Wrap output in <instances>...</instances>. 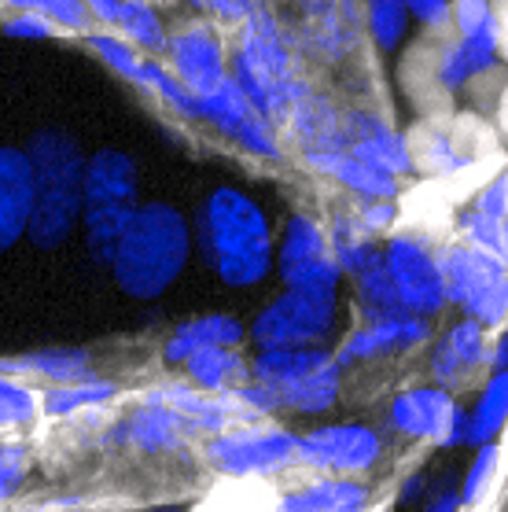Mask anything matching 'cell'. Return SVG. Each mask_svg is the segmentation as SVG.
Wrapping results in <instances>:
<instances>
[{
    "instance_id": "1",
    "label": "cell",
    "mask_w": 508,
    "mask_h": 512,
    "mask_svg": "<svg viewBox=\"0 0 508 512\" xmlns=\"http://www.w3.org/2000/svg\"><path fill=\"white\" fill-rule=\"evenodd\" d=\"M229 78L273 126H288L291 111L313 93L310 78L302 70L295 30H288L277 15L262 8L240 26L229 59Z\"/></svg>"
},
{
    "instance_id": "2",
    "label": "cell",
    "mask_w": 508,
    "mask_h": 512,
    "mask_svg": "<svg viewBox=\"0 0 508 512\" xmlns=\"http://www.w3.org/2000/svg\"><path fill=\"white\" fill-rule=\"evenodd\" d=\"M203 244L214 273L232 288H251L273 269V229L266 210L240 188H214L203 203Z\"/></svg>"
},
{
    "instance_id": "3",
    "label": "cell",
    "mask_w": 508,
    "mask_h": 512,
    "mask_svg": "<svg viewBox=\"0 0 508 512\" xmlns=\"http://www.w3.org/2000/svg\"><path fill=\"white\" fill-rule=\"evenodd\" d=\"M188 251H192V233L181 210L170 203H140L111 269L122 291H129L133 299H155L181 277V269L188 266Z\"/></svg>"
},
{
    "instance_id": "4",
    "label": "cell",
    "mask_w": 508,
    "mask_h": 512,
    "mask_svg": "<svg viewBox=\"0 0 508 512\" xmlns=\"http://www.w3.org/2000/svg\"><path fill=\"white\" fill-rule=\"evenodd\" d=\"M34 163V222L30 240L37 247H59L85 210V159L67 133H37L30 144Z\"/></svg>"
},
{
    "instance_id": "5",
    "label": "cell",
    "mask_w": 508,
    "mask_h": 512,
    "mask_svg": "<svg viewBox=\"0 0 508 512\" xmlns=\"http://www.w3.org/2000/svg\"><path fill=\"white\" fill-rule=\"evenodd\" d=\"M137 166L115 148L96 152L85 166V236L96 262H115L118 244L137 214Z\"/></svg>"
},
{
    "instance_id": "6",
    "label": "cell",
    "mask_w": 508,
    "mask_h": 512,
    "mask_svg": "<svg viewBox=\"0 0 508 512\" xmlns=\"http://www.w3.org/2000/svg\"><path fill=\"white\" fill-rule=\"evenodd\" d=\"M501 15L486 0L453 4V37L435 52V82L446 96L464 93L475 78L501 70Z\"/></svg>"
},
{
    "instance_id": "7",
    "label": "cell",
    "mask_w": 508,
    "mask_h": 512,
    "mask_svg": "<svg viewBox=\"0 0 508 512\" xmlns=\"http://www.w3.org/2000/svg\"><path fill=\"white\" fill-rule=\"evenodd\" d=\"M439 269L446 284V303L457 306L468 321L486 332L508 328V262L475 251L468 244H442Z\"/></svg>"
},
{
    "instance_id": "8",
    "label": "cell",
    "mask_w": 508,
    "mask_h": 512,
    "mask_svg": "<svg viewBox=\"0 0 508 512\" xmlns=\"http://www.w3.org/2000/svg\"><path fill=\"white\" fill-rule=\"evenodd\" d=\"M210 465L229 479H273L302 465V435L277 424H243L207 443Z\"/></svg>"
},
{
    "instance_id": "9",
    "label": "cell",
    "mask_w": 508,
    "mask_h": 512,
    "mask_svg": "<svg viewBox=\"0 0 508 512\" xmlns=\"http://www.w3.org/2000/svg\"><path fill=\"white\" fill-rule=\"evenodd\" d=\"M339 325V299L332 295H306L284 291L280 299L254 317L251 339L258 350H295V347H328Z\"/></svg>"
},
{
    "instance_id": "10",
    "label": "cell",
    "mask_w": 508,
    "mask_h": 512,
    "mask_svg": "<svg viewBox=\"0 0 508 512\" xmlns=\"http://www.w3.org/2000/svg\"><path fill=\"white\" fill-rule=\"evenodd\" d=\"M277 273L288 284V291H306V295H332L339 299L343 284V266L332 251L328 229L310 214H291L284 225V240L277 251Z\"/></svg>"
},
{
    "instance_id": "11",
    "label": "cell",
    "mask_w": 508,
    "mask_h": 512,
    "mask_svg": "<svg viewBox=\"0 0 508 512\" xmlns=\"http://www.w3.org/2000/svg\"><path fill=\"white\" fill-rule=\"evenodd\" d=\"M383 266L391 273L402 310L416 317H435L446 310V284L439 269V247H431L420 233H391L383 240Z\"/></svg>"
},
{
    "instance_id": "12",
    "label": "cell",
    "mask_w": 508,
    "mask_h": 512,
    "mask_svg": "<svg viewBox=\"0 0 508 512\" xmlns=\"http://www.w3.org/2000/svg\"><path fill=\"white\" fill-rule=\"evenodd\" d=\"M383 457L380 431L369 424H324L302 435V465L321 476L358 479Z\"/></svg>"
},
{
    "instance_id": "13",
    "label": "cell",
    "mask_w": 508,
    "mask_h": 512,
    "mask_svg": "<svg viewBox=\"0 0 508 512\" xmlns=\"http://www.w3.org/2000/svg\"><path fill=\"white\" fill-rule=\"evenodd\" d=\"M428 317H416L409 310H394V314H365L361 325L350 332L339 350H335V365L347 369V365H365V361H383V358H402L413 354L416 347L431 343Z\"/></svg>"
},
{
    "instance_id": "14",
    "label": "cell",
    "mask_w": 508,
    "mask_h": 512,
    "mask_svg": "<svg viewBox=\"0 0 508 512\" xmlns=\"http://www.w3.org/2000/svg\"><path fill=\"white\" fill-rule=\"evenodd\" d=\"M199 118L210 129H218L221 137H229L232 144H240L243 152L258 155V159H280L277 126L247 100V93L232 78L221 85L218 93L199 100Z\"/></svg>"
},
{
    "instance_id": "15",
    "label": "cell",
    "mask_w": 508,
    "mask_h": 512,
    "mask_svg": "<svg viewBox=\"0 0 508 512\" xmlns=\"http://www.w3.org/2000/svg\"><path fill=\"white\" fill-rule=\"evenodd\" d=\"M490 358H494V339L483 325H475L468 317L453 321L431 347L428 358V373L435 380V387L457 395L461 387L475 384V376H483L490 369Z\"/></svg>"
},
{
    "instance_id": "16",
    "label": "cell",
    "mask_w": 508,
    "mask_h": 512,
    "mask_svg": "<svg viewBox=\"0 0 508 512\" xmlns=\"http://www.w3.org/2000/svg\"><path fill=\"white\" fill-rule=\"evenodd\" d=\"M166 56H170V70H174V78L185 85L196 100L218 93L221 85L229 82L225 45H221L218 30L207 26V23L181 26V30L170 37Z\"/></svg>"
},
{
    "instance_id": "17",
    "label": "cell",
    "mask_w": 508,
    "mask_h": 512,
    "mask_svg": "<svg viewBox=\"0 0 508 512\" xmlns=\"http://www.w3.org/2000/svg\"><path fill=\"white\" fill-rule=\"evenodd\" d=\"M464 417V406L457 402V395L442 391L435 384L424 387H405L391 398L387 406V424L405 439L416 443H435L442 446L446 435L453 431V424Z\"/></svg>"
},
{
    "instance_id": "18",
    "label": "cell",
    "mask_w": 508,
    "mask_h": 512,
    "mask_svg": "<svg viewBox=\"0 0 508 512\" xmlns=\"http://www.w3.org/2000/svg\"><path fill=\"white\" fill-rule=\"evenodd\" d=\"M358 4H306L295 30L302 59H321V63H343L361 45Z\"/></svg>"
},
{
    "instance_id": "19",
    "label": "cell",
    "mask_w": 508,
    "mask_h": 512,
    "mask_svg": "<svg viewBox=\"0 0 508 512\" xmlns=\"http://www.w3.org/2000/svg\"><path fill=\"white\" fill-rule=\"evenodd\" d=\"M347 152L358 155L361 163L376 166L391 177H409L416 174L413 144L402 129H394L380 111L372 107H354L347 111Z\"/></svg>"
},
{
    "instance_id": "20",
    "label": "cell",
    "mask_w": 508,
    "mask_h": 512,
    "mask_svg": "<svg viewBox=\"0 0 508 512\" xmlns=\"http://www.w3.org/2000/svg\"><path fill=\"white\" fill-rule=\"evenodd\" d=\"M34 163L30 152L0 148V251L30 233L34 222Z\"/></svg>"
},
{
    "instance_id": "21",
    "label": "cell",
    "mask_w": 508,
    "mask_h": 512,
    "mask_svg": "<svg viewBox=\"0 0 508 512\" xmlns=\"http://www.w3.org/2000/svg\"><path fill=\"white\" fill-rule=\"evenodd\" d=\"M284 129H288L291 140L302 148V159L347 152V111H339V104H335L332 96L317 93V89L291 111Z\"/></svg>"
},
{
    "instance_id": "22",
    "label": "cell",
    "mask_w": 508,
    "mask_h": 512,
    "mask_svg": "<svg viewBox=\"0 0 508 512\" xmlns=\"http://www.w3.org/2000/svg\"><path fill=\"white\" fill-rule=\"evenodd\" d=\"M372 501L369 483L361 479L321 476L306 487L284 490L277 512H365Z\"/></svg>"
},
{
    "instance_id": "23",
    "label": "cell",
    "mask_w": 508,
    "mask_h": 512,
    "mask_svg": "<svg viewBox=\"0 0 508 512\" xmlns=\"http://www.w3.org/2000/svg\"><path fill=\"white\" fill-rule=\"evenodd\" d=\"M122 435H126V443H133L144 454H174V450L192 443L196 428L185 417H177L174 409L155 406V402H140L129 413Z\"/></svg>"
},
{
    "instance_id": "24",
    "label": "cell",
    "mask_w": 508,
    "mask_h": 512,
    "mask_svg": "<svg viewBox=\"0 0 508 512\" xmlns=\"http://www.w3.org/2000/svg\"><path fill=\"white\" fill-rule=\"evenodd\" d=\"M310 170H317L321 177H332L335 185H343L347 192H354V199H391L398 203L402 196V181L391 174H383L376 166L361 163L358 155L335 152V155H310L306 159Z\"/></svg>"
},
{
    "instance_id": "25",
    "label": "cell",
    "mask_w": 508,
    "mask_h": 512,
    "mask_svg": "<svg viewBox=\"0 0 508 512\" xmlns=\"http://www.w3.org/2000/svg\"><path fill=\"white\" fill-rule=\"evenodd\" d=\"M324 229H328L335 258H339V266H343V273L350 280L365 277L369 269H376L383 262V244L358 222V214L350 207L332 210V218H328Z\"/></svg>"
},
{
    "instance_id": "26",
    "label": "cell",
    "mask_w": 508,
    "mask_h": 512,
    "mask_svg": "<svg viewBox=\"0 0 508 512\" xmlns=\"http://www.w3.org/2000/svg\"><path fill=\"white\" fill-rule=\"evenodd\" d=\"M247 339V328L229 314H203L196 321H185V325L177 328L174 336L166 339V347H162V358L170 361V365H188L192 354L207 347H229L236 350Z\"/></svg>"
},
{
    "instance_id": "27",
    "label": "cell",
    "mask_w": 508,
    "mask_h": 512,
    "mask_svg": "<svg viewBox=\"0 0 508 512\" xmlns=\"http://www.w3.org/2000/svg\"><path fill=\"white\" fill-rule=\"evenodd\" d=\"M335 365L332 347H295V350H258V358L251 361V380L254 384L280 391L288 384H299L306 376L321 373Z\"/></svg>"
},
{
    "instance_id": "28",
    "label": "cell",
    "mask_w": 508,
    "mask_h": 512,
    "mask_svg": "<svg viewBox=\"0 0 508 512\" xmlns=\"http://www.w3.org/2000/svg\"><path fill=\"white\" fill-rule=\"evenodd\" d=\"M464 133L457 126H446L442 118H431L420 126V137L409 140L413 144V159H416V170H428V174H439V177H453L468 170L475 163V155L464 148Z\"/></svg>"
},
{
    "instance_id": "29",
    "label": "cell",
    "mask_w": 508,
    "mask_h": 512,
    "mask_svg": "<svg viewBox=\"0 0 508 512\" xmlns=\"http://www.w3.org/2000/svg\"><path fill=\"white\" fill-rule=\"evenodd\" d=\"M93 15L111 26L122 41H129L137 52H166L170 48V37L162 30L159 15L140 0H129V4L126 0H96Z\"/></svg>"
},
{
    "instance_id": "30",
    "label": "cell",
    "mask_w": 508,
    "mask_h": 512,
    "mask_svg": "<svg viewBox=\"0 0 508 512\" xmlns=\"http://www.w3.org/2000/svg\"><path fill=\"white\" fill-rule=\"evenodd\" d=\"M188 384L207 395H232L236 387L251 384V365L229 347H207L192 354L185 365Z\"/></svg>"
},
{
    "instance_id": "31",
    "label": "cell",
    "mask_w": 508,
    "mask_h": 512,
    "mask_svg": "<svg viewBox=\"0 0 508 512\" xmlns=\"http://www.w3.org/2000/svg\"><path fill=\"white\" fill-rule=\"evenodd\" d=\"M505 424H508V373H490L479 398H475V406L468 409V446H475V450L497 446Z\"/></svg>"
},
{
    "instance_id": "32",
    "label": "cell",
    "mask_w": 508,
    "mask_h": 512,
    "mask_svg": "<svg viewBox=\"0 0 508 512\" xmlns=\"http://www.w3.org/2000/svg\"><path fill=\"white\" fill-rule=\"evenodd\" d=\"M0 376H45L63 384H81V380H93L89 376V358L81 350H41V354H26L15 361H0Z\"/></svg>"
},
{
    "instance_id": "33",
    "label": "cell",
    "mask_w": 508,
    "mask_h": 512,
    "mask_svg": "<svg viewBox=\"0 0 508 512\" xmlns=\"http://www.w3.org/2000/svg\"><path fill=\"white\" fill-rule=\"evenodd\" d=\"M339 387H343V369H339V365H328V369L306 376L299 384L280 387L277 398H280V406L291 409V413L317 417V413H328V409L339 402Z\"/></svg>"
},
{
    "instance_id": "34",
    "label": "cell",
    "mask_w": 508,
    "mask_h": 512,
    "mask_svg": "<svg viewBox=\"0 0 508 512\" xmlns=\"http://www.w3.org/2000/svg\"><path fill=\"white\" fill-rule=\"evenodd\" d=\"M409 23H413V12L405 0H372L365 8V30L380 52H398L409 34Z\"/></svg>"
},
{
    "instance_id": "35",
    "label": "cell",
    "mask_w": 508,
    "mask_h": 512,
    "mask_svg": "<svg viewBox=\"0 0 508 512\" xmlns=\"http://www.w3.org/2000/svg\"><path fill=\"white\" fill-rule=\"evenodd\" d=\"M457 233H461V244L508 262V218H494V214H483L475 207H464L457 214Z\"/></svg>"
},
{
    "instance_id": "36",
    "label": "cell",
    "mask_w": 508,
    "mask_h": 512,
    "mask_svg": "<svg viewBox=\"0 0 508 512\" xmlns=\"http://www.w3.org/2000/svg\"><path fill=\"white\" fill-rule=\"evenodd\" d=\"M107 398H115V384L111 380H81V384H63L52 387L45 398H41V409L48 417H70V413H81V409L104 406Z\"/></svg>"
},
{
    "instance_id": "37",
    "label": "cell",
    "mask_w": 508,
    "mask_h": 512,
    "mask_svg": "<svg viewBox=\"0 0 508 512\" xmlns=\"http://www.w3.org/2000/svg\"><path fill=\"white\" fill-rule=\"evenodd\" d=\"M280 498H273L254 479H232V487L210 494L196 512H277Z\"/></svg>"
},
{
    "instance_id": "38",
    "label": "cell",
    "mask_w": 508,
    "mask_h": 512,
    "mask_svg": "<svg viewBox=\"0 0 508 512\" xmlns=\"http://www.w3.org/2000/svg\"><path fill=\"white\" fill-rule=\"evenodd\" d=\"M144 89H151V93L159 96L166 107H174L177 115L199 118V100L188 93L185 85L177 82L174 70L162 67V63H155V59H148V67H144Z\"/></svg>"
},
{
    "instance_id": "39",
    "label": "cell",
    "mask_w": 508,
    "mask_h": 512,
    "mask_svg": "<svg viewBox=\"0 0 508 512\" xmlns=\"http://www.w3.org/2000/svg\"><path fill=\"white\" fill-rule=\"evenodd\" d=\"M89 45H93L96 52L107 59V67L118 70L122 78H129L133 85H140V89H144V67H148V59L140 56L129 41H122L118 34H93V37H89Z\"/></svg>"
},
{
    "instance_id": "40",
    "label": "cell",
    "mask_w": 508,
    "mask_h": 512,
    "mask_svg": "<svg viewBox=\"0 0 508 512\" xmlns=\"http://www.w3.org/2000/svg\"><path fill=\"white\" fill-rule=\"evenodd\" d=\"M37 409H41V398L30 387L0 376V428H23L37 417Z\"/></svg>"
},
{
    "instance_id": "41",
    "label": "cell",
    "mask_w": 508,
    "mask_h": 512,
    "mask_svg": "<svg viewBox=\"0 0 508 512\" xmlns=\"http://www.w3.org/2000/svg\"><path fill=\"white\" fill-rule=\"evenodd\" d=\"M497 457H501L497 446H483V450H475L472 465H468V476H464V487H461L464 509L479 505V501L490 494V483H494V472H497Z\"/></svg>"
},
{
    "instance_id": "42",
    "label": "cell",
    "mask_w": 508,
    "mask_h": 512,
    "mask_svg": "<svg viewBox=\"0 0 508 512\" xmlns=\"http://www.w3.org/2000/svg\"><path fill=\"white\" fill-rule=\"evenodd\" d=\"M30 8L37 15H45L56 30H70V34H81L89 26V15H93V8H85L78 0H37Z\"/></svg>"
},
{
    "instance_id": "43",
    "label": "cell",
    "mask_w": 508,
    "mask_h": 512,
    "mask_svg": "<svg viewBox=\"0 0 508 512\" xmlns=\"http://www.w3.org/2000/svg\"><path fill=\"white\" fill-rule=\"evenodd\" d=\"M350 210L358 214V222L365 225L372 236L391 233L394 225H398V203H391V199H354ZM394 233H398V229H394Z\"/></svg>"
},
{
    "instance_id": "44",
    "label": "cell",
    "mask_w": 508,
    "mask_h": 512,
    "mask_svg": "<svg viewBox=\"0 0 508 512\" xmlns=\"http://www.w3.org/2000/svg\"><path fill=\"white\" fill-rule=\"evenodd\" d=\"M26 465H30V457H26L23 446H0V501L12 498L15 490H19Z\"/></svg>"
},
{
    "instance_id": "45",
    "label": "cell",
    "mask_w": 508,
    "mask_h": 512,
    "mask_svg": "<svg viewBox=\"0 0 508 512\" xmlns=\"http://www.w3.org/2000/svg\"><path fill=\"white\" fill-rule=\"evenodd\" d=\"M413 23H420L424 30L439 34V30H453V4L450 0H413L409 4Z\"/></svg>"
},
{
    "instance_id": "46",
    "label": "cell",
    "mask_w": 508,
    "mask_h": 512,
    "mask_svg": "<svg viewBox=\"0 0 508 512\" xmlns=\"http://www.w3.org/2000/svg\"><path fill=\"white\" fill-rule=\"evenodd\" d=\"M4 34L12 37H26V41H41V37H56V26L48 23L45 15H37L34 8L30 12H19L4 23Z\"/></svg>"
},
{
    "instance_id": "47",
    "label": "cell",
    "mask_w": 508,
    "mask_h": 512,
    "mask_svg": "<svg viewBox=\"0 0 508 512\" xmlns=\"http://www.w3.org/2000/svg\"><path fill=\"white\" fill-rule=\"evenodd\" d=\"M207 12L210 15H218L221 23H247L258 8L254 4H243V0H214V4H207Z\"/></svg>"
},
{
    "instance_id": "48",
    "label": "cell",
    "mask_w": 508,
    "mask_h": 512,
    "mask_svg": "<svg viewBox=\"0 0 508 512\" xmlns=\"http://www.w3.org/2000/svg\"><path fill=\"white\" fill-rule=\"evenodd\" d=\"M461 490H442V494H435V498L428 501V509L424 512H461Z\"/></svg>"
},
{
    "instance_id": "49",
    "label": "cell",
    "mask_w": 508,
    "mask_h": 512,
    "mask_svg": "<svg viewBox=\"0 0 508 512\" xmlns=\"http://www.w3.org/2000/svg\"><path fill=\"white\" fill-rule=\"evenodd\" d=\"M490 373H508V328L497 332L494 339V358H490Z\"/></svg>"
},
{
    "instance_id": "50",
    "label": "cell",
    "mask_w": 508,
    "mask_h": 512,
    "mask_svg": "<svg viewBox=\"0 0 508 512\" xmlns=\"http://www.w3.org/2000/svg\"><path fill=\"white\" fill-rule=\"evenodd\" d=\"M420 494H424V476L416 472V476H409L402 483V494H398V501H402V505H409V501L420 498Z\"/></svg>"
},
{
    "instance_id": "51",
    "label": "cell",
    "mask_w": 508,
    "mask_h": 512,
    "mask_svg": "<svg viewBox=\"0 0 508 512\" xmlns=\"http://www.w3.org/2000/svg\"><path fill=\"white\" fill-rule=\"evenodd\" d=\"M497 15H501V56L508 63V8H497Z\"/></svg>"
},
{
    "instance_id": "52",
    "label": "cell",
    "mask_w": 508,
    "mask_h": 512,
    "mask_svg": "<svg viewBox=\"0 0 508 512\" xmlns=\"http://www.w3.org/2000/svg\"><path fill=\"white\" fill-rule=\"evenodd\" d=\"M501 129H505V137H508V89H505V96H501Z\"/></svg>"
},
{
    "instance_id": "53",
    "label": "cell",
    "mask_w": 508,
    "mask_h": 512,
    "mask_svg": "<svg viewBox=\"0 0 508 512\" xmlns=\"http://www.w3.org/2000/svg\"><path fill=\"white\" fill-rule=\"evenodd\" d=\"M15 512H45V509H15Z\"/></svg>"
},
{
    "instance_id": "54",
    "label": "cell",
    "mask_w": 508,
    "mask_h": 512,
    "mask_svg": "<svg viewBox=\"0 0 508 512\" xmlns=\"http://www.w3.org/2000/svg\"><path fill=\"white\" fill-rule=\"evenodd\" d=\"M162 512H174V509H162Z\"/></svg>"
},
{
    "instance_id": "55",
    "label": "cell",
    "mask_w": 508,
    "mask_h": 512,
    "mask_svg": "<svg viewBox=\"0 0 508 512\" xmlns=\"http://www.w3.org/2000/svg\"><path fill=\"white\" fill-rule=\"evenodd\" d=\"M45 512H48V509H45Z\"/></svg>"
}]
</instances>
